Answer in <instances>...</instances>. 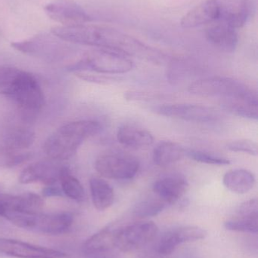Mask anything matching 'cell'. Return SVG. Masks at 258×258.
<instances>
[{
	"instance_id": "cell-1",
	"label": "cell",
	"mask_w": 258,
	"mask_h": 258,
	"mask_svg": "<svg viewBox=\"0 0 258 258\" xmlns=\"http://www.w3.org/2000/svg\"><path fill=\"white\" fill-rule=\"evenodd\" d=\"M51 33L70 43L80 44L112 50L127 56H136L150 60H159L160 53L135 38L113 28L83 24L59 26Z\"/></svg>"
},
{
	"instance_id": "cell-2",
	"label": "cell",
	"mask_w": 258,
	"mask_h": 258,
	"mask_svg": "<svg viewBox=\"0 0 258 258\" xmlns=\"http://www.w3.org/2000/svg\"><path fill=\"white\" fill-rule=\"evenodd\" d=\"M101 130V125L95 121L80 120L65 124L48 137L44 144V151L53 160H66L77 153L85 140Z\"/></svg>"
},
{
	"instance_id": "cell-3",
	"label": "cell",
	"mask_w": 258,
	"mask_h": 258,
	"mask_svg": "<svg viewBox=\"0 0 258 258\" xmlns=\"http://www.w3.org/2000/svg\"><path fill=\"white\" fill-rule=\"evenodd\" d=\"M192 95L202 97H220L222 99H244L258 103L257 95L242 82L228 77L203 78L189 86Z\"/></svg>"
},
{
	"instance_id": "cell-4",
	"label": "cell",
	"mask_w": 258,
	"mask_h": 258,
	"mask_svg": "<svg viewBox=\"0 0 258 258\" xmlns=\"http://www.w3.org/2000/svg\"><path fill=\"white\" fill-rule=\"evenodd\" d=\"M4 218L20 228L48 235L65 233L71 228L74 221V217L68 212L51 214L12 212L6 214Z\"/></svg>"
},
{
	"instance_id": "cell-5",
	"label": "cell",
	"mask_w": 258,
	"mask_h": 258,
	"mask_svg": "<svg viewBox=\"0 0 258 258\" xmlns=\"http://www.w3.org/2000/svg\"><path fill=\"white\" fill-rule=\"evenodd\" d=\"M133 63L127 55L112 50H93L81 60L71 65V71H92L103 74H123L130 72Z\"/></svg>"
},
{
	"instance_id": "cell-6",
	"label": "cell",
	"mask_w": 258,
	"mask_h": 258,
	"mask_svg": "<svg viewBox=\"0 0 258 258\" xmlns=\"http://www.w3.org/2000/svg\"><path fill=\"white\" fill-rule=\"evenodd\" d=\"M159 227L151 221L138 222L118 228L115 248L122 252H132L148 246L157 236Z\"/></svg>"
},
{
	"instance_id": "cell-7",
	"label": "cell",
	"mask_w": 258,
	"mask_h": 258,
	"mask_svg": "<svg viewBox=\"0 0 258 258\" xmlns=\"http://www.w3.org/2000/svg\"><path fill=\"white\" fill-rule=\"evenodd\" d=\"M9 98L24 111L35 113L45 104L43 92L36 79L30 73L22 71Z\"/></svg>"
},
{
	"instance_id": "cell-8",
	"label": "cell",
	"mask_w": 258,
	"mask_h": 258,
	"mask_svg": "<svg viewBox=\"0 0 258 258\" xmlns=\"http://www.w3.org/2000/svg\"><path fill=\"white\" fill-rule=\"evenodd\" d=\"M95 170L102 177L114 180H130L137 174L139 162L130 155L113 153L99 156L95 161Z\"/></svg>"
},
{
	"instance_id": "cell-9",
	"label": "cell",
	"mask_w": 258,
	"mask_h": 258,
	"mask_svg": "<svg viewBox=\"0 0 258 258\" xmlns=\"http://www.w3.org/2000/svg\"><path fill=\"white\" fill-rule=\"evenodd\" d=\"M65 42L55 35L42 34L12 42V46L24 54L51 60L63 55L68 51V45Z\"/></svg>"
},
{
	"instance_id": "cell-10",
	"label": "cell",
	"mask_w": 258,
	"mask_h": 258,
	"mask_svg": "<svg viewBox=\"0 0 258 258\" xmlns=\"http://www.w3.org/2000/svg\"><path fill=\"white\" fill-rule=\"evenodd\" d=\"M154 111L161 116L199 123L216 122L221 118L215 109L199 104H165L156 107Z\"/></svg>"
},
{
	"instance_id": "cell-11",
	"label": "cell",
	"mask_w": 258,
	"mask_h": 258,
	"mask_svg": "<svg viewBox=\"0 0 258 258\" xmlns=\"http://www.w3.org/2000/svg\"><path fill=\"white\" fill-rule=\"evenodd\" d=\"M56 161H39L31 164L23 170L19 176V181L24 184L41 183L47 186L60 181L62 176L70 170Z\"/></svg>"
},
{
	"instance_id": "cell-12",
	"label": "cell",
	"mask_w": 258,
	"mask_h": 258,
	"mask_svg": "<svg viewBox=\"0 0 258 258\" xmlns=\"http://www.w3.org/2000/svg\"><path fill=\"white\" fill-rule=\"evenodd\" d=\"M207 235V231L201 227L195 226L178 227L164 233L154 248L159 254L166 257L175 251L179 245L201 240Z\"/></svg>"
},
{
	"instance_id": "cell-13",
	"label": "cell",
	"mask_w": 258,
	"mask_h": 258,
	"mask_svg": "<svg viewBox=\"0 0 258 258\" xmlns=\"http://www.w3.org/2000/svg\"><path fill=\"white\" fill-rule=\"evenodd\" d=\"M48 18L62 26L86 24L91 18L84 9L72 0H54L44 7Z\"/></svg>"
},
{
	"instance_id": "cell-14",
	"label": "cell",
	"mask_w": 258,
	"mask_h": 258,
	"mask_svg": "<svg viewBox=\"0 0 258 258\" xmlns=\"http://www.w3.org/2000/svg\"><path fill=\"white\" fill-rule=\"evenodd\" d=\"M0 254L17 258H68L65 253L10 239H0Z\"/></svg>"
},
{
	"instance_id": "cell-15",
	"label": "cell",
	"mask_w": 258,
	"mask_h": 258,
	"mask_svg": "<svg viewBox=\"0 0 258 258\" xmlns=\"http://www.w3.org/2000/svg\"><path fill=\"white\" fill-rule=\"evenodd\" d=\"M153 192L168 205L177 203L187 192L189 182L184 176L179 174H168L153 183Z\"/></svg>"
},
{
	"instance_id": "cell-16",
	"label": "cell",
	"mask_w": 258,
	"mask_h": 258,
	"mask_svg": "<svg viewBox=\"0 0 258 258\" xmlns=\"http://www.w3.org/2000/svg\"><path fill=\"white\" fill-rule=\"evenodd\" d=\"M218 2L219 17L217 21L234 29L245 25L250 13L248 0H218Z\"/></svg>"
},
{
	"instance_id": "cell-17",
	"label": "cell",
	"mask_w": 258,
	"mask_h": 258,
	"mask_svg": "<svg viewBox=\"0 0 258 258\" xmlns=\"http://www.w3.org/2000/svg\"><path fill=\"white\" fill-rule=\"evenodd\" d=\"M205 36L213 46L224 52H233L239 43L235 29L220 21L208 27Z\"/></svg>"
},
{
	"instance_id": "cell-18",
	"label": "cell",
	"mask_w": 258,
	"mask_h": 258,
	"mask_svg": "<svg viewBox=\"0 0 258 258\" xmlns=\"http://www.w3.org/2000/svg\"><path fill=\"white\" fill-rule=\"evenodd\" d=\"M219 17L218 0H205L183 17L180 24L184 28H194L217 21Z\"/></svg>"
},
{
	"instance_id": "cell-19",
	"label": "cell",
	"mask_w": 258,
	"mask_h": 258,
	"mask_svg": "<svg viewBox=\"0 0 258 258\" xmlns=\"http://www.w3.org/2000/svg\"><path fill=\"white\" fill-rule=\"evenodd\" d=\"M117 138L124 147L133 149L149 147L154 142V138L148 130L133 125H121L117 131Z\"/></svg>"
},
{
	"instance_id": "cell-20",
	"label": "cell",
	"mask_w": 258,
	"mask_h": 258,
	"mask_svg": "<svg viewBox=\"0 0 258 258\" xmlns=\"http://www.w3.org/2000/svg\"><path fill=\"white\" fill-rule=\"evenodd\" d=\"M118 230V228L114 226H108L91 236L83 245L84 254L105 252L116 249L115 243Z\"/></svg>"
},
{
	"instance_id": "cell-21",
	"label": "cell",
	"mask_w": 258,
	"mask_h": 258,
	"mask_svg": "<svg viewBox=\"0 0 258 258\" xmlns=\"http://www.w3.org/2000/svg\"><path fill=\"white\" fill-rule=\"evenodd\" d=\"M186 153V149L177 143L162 141L154 147L152 159L158 166H168L181 160Z\"/></svg>"
},
{
	"instance_id": "cell-22",
	"label": "cell",
	"mask_w": 258,
	"mask_h": 258,
	"mask_svg": "<svg viewBox=\"0 0 258 258\" xmlns=\"http://www.w3.org/2000/svg\"><path fill=\"white\" fill-rule=\"evenodd\" d=\"M92 203L97 210H107L112 206L115 200L113 188L101 177H93L89 180Z\"/></svg>"
},
{
	"instance_id": "cell-23",
	"label": "cell",
	"mask_w": 258,
	"mask_h": 258,
	"mask_svg": "<svg viewBox=\"0 0 258 258\" xmlns=\"http://www.w3.org/2000/svg\"><path fill=\"white\" fill-rule=\"evenodd\" d=\"M223 183L234 194H245L252 189L256 180L254 174L248 170L235 169L224 174Z\"/></svg>"
},
{
	"instance_id": "cell-24",
	"label": "cell",
	"mask_w": 258,
	"mask_h": 258,
	"mask_svg": "<svg viewBox=\"0 0 258 258\" xmlns=\"http://www.w3.org/2000/svg\"><path fill=\"white\" fill-rule=\"evenodd\" d=\"M34 141L35 134L33 131L25 128H17L6 134L1 146L11 150L24 151L33 144Z\"/></svg>"
},
{
	"instance_id": "cell-25",
	"label": "cell",
	"mask_w": 258,
	"mask_h": 258,
	"mask_svg": "<svg viewBox=\"0 0 258 258\" xmlns=\"http://www.w3.org/2000/svg\"><path fill=\"white\" fill-rule=\"evenodd\" d=\"M221 107L234 116L246 119H258V103L244 99H223Z\"/></svg>"
},
{
	"instance_id": "cell-26",
	"label": "cell",
	"mask_w": 258,
	"mask_h": 258,
	"mask_svg": "<svg viewBox=\"0 0 258 258\" xmlns=\"http://www.w3.org/2000/svg\"><path fill=\"white\" fill-rule=\"evenodd\" d=\"M167 206L168 204L159 197L145 199L136 203L133 209V215L136 218H151L163 212Z\"/></svg>"
},
{
	"instance_id": "cell-27",
	"label": "cell",
	"mask_w": 258,
	"mask_h": 258,
	"mask_svg": "<svg viewBox=\"0 0 258 258\" xmlns=\"http://www.w3.org/2000/svg\"><path fill=\"white\" fill-rule=\"evenodd\" d=\"M224 227L227 230L241 233L257 234L258 232V216L238 215L233 219L226 221Z\"/></svg>"
},
{
	"instance_id": "cell-28",
	"label": "cell",
	"mask_w": 258,
	"mask_h": 258,
	"mask_svg": "<svg viewBox=\"0 0 258 258\" xmlns=\"http://www.w3.org/2000/svg\"><path fill=\"white\" fill-rule=\"evenodd\" d=\"M63 194L71 200L82 202L85 199V191L81 183L68 171L60 180Z\"/></svg>"
},
{
	"instance_id": "cell-29",
	"label": "cell",
	"mask_w": 258,
	"mask_h": 258,
	"mask_svg": "<svg viewBox=\"0 0 258 258\" xmlns=\"http://www.w3.org/2000/svg\"><path fill=\"white\" fill-rule=\"evenodd\" d=\"M31 155L28 152L11 150L0 147V167L10 168L25 163L30 159Z\"/></svg>"
},
{
	"instance_id": "cell-30",
	"label": "cell",
	"mask_w": 258,
	"mask_h": 258,
	"mask_svg": "<svg viewBox=\"0 0 258 258\" xmlns=\"http://www.w3.org/2000/svg\"><path fill=\"white\" fill-rule=\"evenodd\" d=\"M22 71L11 66H0V95L9 97Z\"/></svg>"
},
{
	"instance_id": "cell-31",
	"label": "cell",
	"mask_w": 258,
	"mask_h": 258,
	"mask_svg": "<svg viewBox=\"0 0 258 258\" xmlns=\"http://www.w3.org/2000/svg\"><path fill=\"white\" fill-rule=\"evenodd\" d=\"M186 156L195 162L213 165H228L231 161L228 158L219 155L214 154L202 150H186Z\"/></svg>"
},
{
	"instance_id": "cell-32",
	"label": "cell",
	"mask_w": 258,
	"mask_h": 258,
	"mask_svg": "<svg viewBox=\"0 0 258 258\" xmlns=\"http://www.w3.org/2000/svg\"><path fill=\"white\" fill-rule=\"evenodd\" d=\"M227 150L238 153H245L251 156H257L258 146L254 141L249 140H239L229 143Z\"/></svg>"
},
{
	"instance_id": "cell-33",
	"label": "cell",
	"mask_w": 258,
	"mask_h": 258,
	"mask_svg": "<svg viewBox=\"0 0 258 258\" xmlns=\"http://www.w3.org/2000/svg\"><path fill=\"white\" fill-rule=\"evenodd\" d=\"M236 215L258 216V203L256 199L242 203L238 209Z\"/></svg>"
},
{
	"instance_id": "cell-34",
	"label": "cell",
	"mask_w": 258,
	"mask_h": 258,
	"mask_svg": "<svg viewBox=\"0 0 258 258\" xmlns=\"http://www.w3.org/2000/svg\"><path fill=\"white\" fill-rule=\"evenodd\" d=\"M42 195L45 197H62L63 192L62 188L55 186V184L48 185L42 190Z\"/></svg>"
},
{
	"instance_id": "cell-35",
	"label": "cell",
	"mask_w": 258,
	"mask_h": 258,
	"mask_svg": "<svg viewBox=\"0 0 258 258\" xmlns=\"http://www.w3.org/2000/svg\"><path fill=\"white\" fill-rule=\"evenodd\" d=\"M85 258H121V257L119 254L112 250V251H105V252L85 254Z\"/></svg>"
},
{
	"instance_id": "cell-36",
	"label": "cell",
	"mask_w": 258,
	"mask_h": 258,
	"mask_svg": "<svg viewBox=\"0 0 258 258\" xmlns=\"http://www.w3.org/2000/svg\"><path fill=\"white\" fill-rule=\"evenodd\" d=\"M162 254H159L156 248L152 250H149V251H145L142 254V258H165Z\"/></svg>"
},
{
	"instance_id": "cell-37",
	"label": "cell",
	"mask_w": 258,
	"mask_h": 258,
	"mask_svg": "<svg viewBox=\"0 0 258 258\" xmlns=\"http://www.w3.org/2000/svg\"><path fill=\"white\" fill-rule=\"evenodd\" d=\"M183 258H200L198 255H197L195 253L189 252L185 254L184 257Z\"/></svg>"
}]
</instances>
